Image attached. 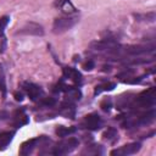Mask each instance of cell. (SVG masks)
<instances>
[{
	"label": "cell",
	"instance_id": "cell-2",
	"mask_svg": "<svg viewBox=\"0 0 156 156\" xmlns=\"http://www.w3.org/2000/svg\"><path fill=\"white\" fill-rule=\"evenodd\" d=\"M79 145V140L74 136H71L60 141L57 145H55L51 150V154L52 155H66V154H69L72 152L73 150L77 149V146Z\"/></svg>",
	"mask_w": 156,
	"mask_h": 156
},
{
	"label": "cell",
	"instance_id": "cell-19",
	"mask_svg": "<svg viewBox=\"0 0 156 156\" xmlns=\"http://www.w3.org/2000/svg\"><path fill=\"white\" fill-rule=\"evenodd\" d=\"M94 66H95V63H94V61H93V60H88L87 62H84V63H83V68H84V69H87V71L93 69V68H94Z\"/></svg>",
	"mask_w": 156,
	"mask_h": 156
},
{
	"label": "cell",
	"instance_id": "cell-11",
	"mask_svg": "<svg viewBox=\"0 0 156 156\" xmlns=\"http://www.w3.org/2000/svg\"><path fill=\"white\" fill-rule=\"evenodd\" d=\"M58 112H60L62 116H66L67 118H68V117H69V118H73L74 115H76V108H74L73 101H69V100L65 101V102L61 105Z\"/></svg>",
	"mask_w": 156,
	"mask_h": 156
},
{
	"label": "cell",
	"instance_id": "cell-7",
	"mask_svg": "<svg viewBox=\"0 0 156 156\" xmlns=\"http://www.w3.org/2000/svg\"><path fill=\"white\" fill-rule=\"evenodd\" d=\"M62 78L63 80H69L73 84H79L82 82V74L78 69L73 67H63L62 69Z\"/></svg>",
	"mask_w": 156,
	"mask_h": 156
},
{
	"label": "cell",
	"instance_id": "cell-15",
	"mask_svg": "<svg viewBox=\"0 0 156 156\" xmlns=\"http://www.w3.org/2000/svg\"><path fill=\"white\" fill-rule=\"evenodd\" d=\"M15 135V132H0V147L5 149L11 141Z\"/></svg>",
	"mask_w": 156,
	"mask_h": 156
},
{
	"label": "cell",
	"instance_id": "cell-16",
	"mask_svg": "<svg viewBox=\"0 0 156 156\" xmlns=\"http://www.w3.org/2000/svg\"><path fill=\"white\" fill-rule=\"evenodd\" d=\"M115 87H116V83H113V82H102V83H100V84H98V85L95 87L94 94L98 95V94H100V93H102V91L112 90Z\"/></svg>",
	"mask_w": 156,
	"mask_h": 156
},
{
	"label": "cell",
	"instance_id": "cell-3",
	"mask_svg": "<svg viewBox=\"0 0 156 156\" xmlns=\"http://www.w3.org/2000/svg\"><path fill=\"white\" fill-rule=\"evenodd\" d=\"M78 18L77 17H72V16H63V17H58L54 21L52 24V32L55 34H61L68 29H71L76 23H77Z\"/></svg>",
	"mask_w": 156,
	"mask_h": 156
},
{
	"label": "cell",
	"instance_id": "cell-4",
	"mask_svg": "<svg viewBox=\"0 0 156 156\" xmlns=\"http://www.w3.org/2000/svg\"><path fill=\"white\" fill-rule=\"evenodd\" d=\"M80 126L88 130H98L102 126V118L98 113H89L80 121Z\"/></svg>",
	"mask_w": 156,
	"mask_h": 156
},
{
	"label": "cell",
	"instance_id": "cell-13",
	"mask_svg": "<svg viewBox=\"0 0 156 156\" xmlns=\"http://www.w3.org/2000/svg\"><path fill=\"white\" fill-rule=\"evenodd\" d=\"M104 139L107 140L110 144H115L118 140V132L113 127H108L104 133Z\"/></svg>",
	"mask_w": 156,
	"mask_h": 156
},
{
	"label": "cell",
	"instance_id": "cell-5",
	"mask_svg": "<svg viewBox=\"0 0 156 156\" xmlns=\"http://www.w3.org/2000/svg\"><path fill=\"white\" fill-rule=\"evenodd\" d=\"M140 149H141L140 143H130V144H126V145H123L118 149L112 150L110 154L111 155H117V156H129V155L136 154Z\"/></svg>",
	"mask_w": 156,
	"mask_h": 156
},
{
	"label": "cell",
	"instance_id": "cell-10",
	"mask_svg": "<svg viewBox=\"0 0 156 156\" xmlns=\"http://www.w3.org/2000/svg\"><path fill=\"white\" fill-rule=\"evenodd\" d=\"M18 33L21 34H33V35H43L44 30L43 27L37 23H28L26 27H23Z\"/></svg>",
	"mask_w": 156,
	"mask_h": 156
},
{
	"label": "cell",
	"instance_id": "cell-6",
	"mask_svg": "<svg viewBox=\"0 0 156 156\" xmlns=\"http://www.w3.org/2000/svg\"><path fill=\"white\" fill-rule=\"evenodd\" d=\"M22 88H23V90L26 91V94L28 95V98H29L32 101L40 100V99L43 98V95H44L43 89H41L39 85L34 84V83L26 82V83L23 84V87H22Z\"/></svg>",
	"mask_w": 156,
	"mask_h": 156
},
{
	"label": "cell",
	"instance_id": "cell-8",
	"mask_svg": "<svg viewBox=\"0 0 156 156\" xmlns=\"http://www.w3.org/2000/svg\"><path fill=\"white\" fill-rule=\"evenodd\" d=\"M29 122V117L26 113V111L23 108H18L13 112L12 115V124L15 126V128H21L22 126L27 124Z\"/></svg>",
	"mask_w": 156,
	"mask_h": 156
},
{
	"label": "cell",
	"instance_id": "cell-9",
	"mask_svg": "<svg viewBox=\"0 0 156 156\" xmlns=\"http://www.w3.org/2000/svg\"><path fill=\"white\" fill-rule=\"evenodd\" d=\"M39 144H40V136L29 139V140L24 141V143L21 145L20 154H21V155H29V154L33 152V150H34L35 147H39Z\"/></svg>",
	"mask_w": 156,
	"mask_h": 156
},
{
	"label": "cell",
	"instance_id": "cell-14",
	"mask_svg": "<svg viewBox=\"0 0 156 156\" xmlns=\"http://www.w3.org/2000/svg\"><path fill=\"white\" fill-rule=\"evenodd\" d=\"M77 132V128L76 127H65V126H58L55 130L56 135L61 136V138H66V136H69L72 135L73 133Z\"/></svg>",
	"mask_w": 156,
	"mask_h": 156
},
{
	"label": "cell",
	"instance_id": "cell-12",
	"mask_svg": "<svg viewBox=\"0 0 156 156\" xmlns=\"http://www.w3.org/2000/svg\"><path fill=\"white\" fill-rule=\"evenodd\" d=\"M57 6L66 15H72V13L77 12V9L73 6V4L69 0H57Z\"/></svg>",
	"mask_w": 156,
	"mask_h": 156
},
{
	"label": "cell",
	"instance_id": "cell-17",
	"mask_svg": "<svg viewBox=\"0 0 156 156\" xmlns=\"http://www.w3.org/2000/svg\"><path fill=\"white\" fill-rule=\"evenodd\" d=\"M0 90L2 91V96L5 98L6 95V84H5V77L2 69H0Z\"/></svg>",
	"mask_w": 156,
	"mask_h": 156
},
{
	"label": "cell",
	"instance_id": "cell-1",
	"mask_svg": "<svg viewBox=\"0 0 156 156\" xmlns=\"http://www.w3.org/2000/svg\"><path fill=\"white\" fill-rule=\"evenodd\" d=\"M155 99H156V90L154 87L141 91L140 94H138L133 102L130 104V106H138V107H143V108H147V107H151L154 106L155 104Z\"/></svg>",
	"mask_w": 156,
	"mask_h": 156
},
{
	"label": "cell",
	"instance_id": "cell-18",
	"mask_svg": "<svg viewBox=\"0 0 156 156\" xmlns=\"http://www.w3.org/2000/svg\"><path fill=\"white\" fill-rule=\"evenodd\" d=\"M7 23H9V17L7 16H4V17L0 18V37L4 34V29L6 28Z\"/></svg>",
	"mask_w": 156,
	"mask_h": 156
}]
</instances>
